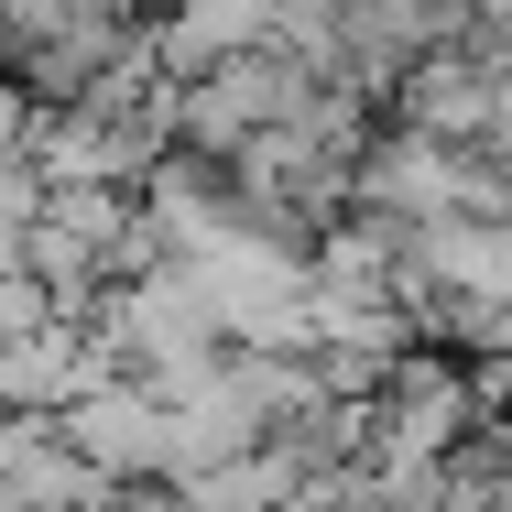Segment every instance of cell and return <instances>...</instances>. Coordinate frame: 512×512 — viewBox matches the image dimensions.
Instances as JSON below:
<instances>
[{"instance_id": "1", "label": "cell", "mask_w": 512, "mask_h": 512, "mask_svg": "<svg viewBox=\"0 0 512 512\" xmlns=\"http://www.w3.org/2000/svg\"><path fill=\"white\" fill-rule=\"evenodd\" d=\"M327 88L306 55H218L197 77H164V142L175 153H197V164H229L240 142H262V131H284V120H306V99Z\"/></svg>"}, {"instance_id": "2", "label": "cell", "mask_w": 512, "mask_h": 512, "mask_svg": "<svg viewBox=\"0 0 512 512\" xmlns=\"http://www.w3.org/2000/svg\"><path fill=\"white\" fill-rule=\"evenodd\" d=\"M88 469H99L109 491H142V480H175V404L164 393H142V382H88L66 414H44Z\"/></svg>"}, {"instance_id": "3", "label": "cell", "mask_w": 512, "mask_h": 512, "mask_svg": "<svg viewBox=\"0 0 512 512\" xmlns=\"http://www.w3.org/2000/svg\"><path fill=\"white\" fill-rule=\"evenodd\" d=\"M502 99V66L458 33V44H436L425 66H404L393 88H382V120L414 131V142H447V153H480V120Z\"/></svg>"}, {"instance_id": "4", "label": "cell", "mask_w": 512, "mask_h": 512, "mask_svg": "<svg viewBox=\"0 0 512 512\" xmlns=\"http://www.w3.org/2000/svg\"><path fill=\"white\" fill-rule=\"evenodd\" d=\"M33 207H44V186H33V164L11 153V164H0V262L22 251V229H33Z\"/></svg>"}, {"instance_id": "5", "label": "cell", "mask_w": 512, "mask_h": 512, "mask_svg": "<svg viewBox=\"0 0 512 512\" xmlns=\"http://www.w3.org/2000/svg\"><path fill=\"white\" fill-rule=\"evenodd\" d=\"M502 11H512V0H469V22H502Z\"/></svg>"}]
</instances>
